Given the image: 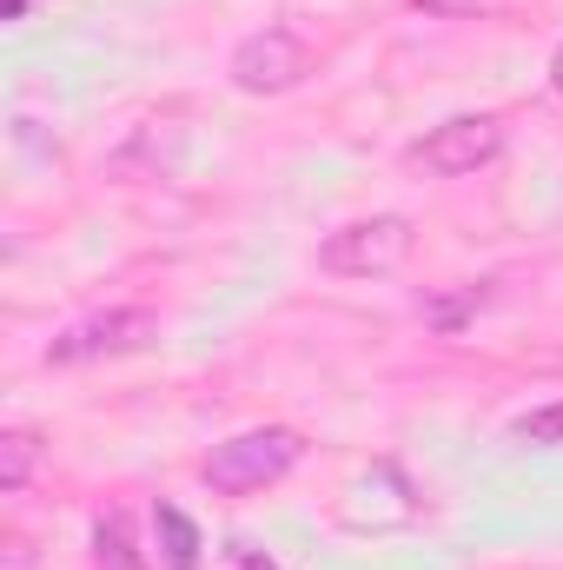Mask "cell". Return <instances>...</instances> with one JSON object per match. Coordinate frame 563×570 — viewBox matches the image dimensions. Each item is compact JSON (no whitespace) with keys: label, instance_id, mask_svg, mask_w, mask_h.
I'll return each instance as SVG.
<instances>
[{"label":"cell","instance_id":"cell-1","mask_svg":"<svg viewBox=\"0 0 563 570\" xmlns=\"http://www.w3.org/2000/svg\"><path fill=\"white\" fill-rule=\"evenodd\" d=\"M298 458H305V438L292 425H259V431H239V438L213 444V458L199 464V478H206L219 498H246V491L279 484Z\"/></svg>","mask_w":563,"mask_h":570},{"label":"cell","instance_id":"cell-2","mask_svg":"<svg viewBox=\"0 0 563 570\" xmlns=\"http://www.w3.org/2000/svg\"><path fill=\"white\" fill-rule=\"evenodd\" d=\"M412 246H418V233H412L405 213H372V219L338 226V233L318 246V266H325L332 279H385V273H398V266L412 259Z\"/></svg>","mask_w":563,"mask_h":570},{"label":"cell","instance_id":"cell-3","mask_svg":"<svg viewBox=\"0 0 563 570\" xmlns=\"http://www.w3.org/2000/svg\"><path fill=\"white\" fill-rule=\"evenodd\" d=\"M152 332H159V318H152V312H140V305H120V312H100V318H80V325H67V332L47 345V365L127 358V352L152 345Z\"/></svg>","mask_w":563,"mask_h":570},{"label":"cell","instance_id":"cell-4","mask_svg":"<svg viewBox=\"0 0 563 570\" xmlns=\"http://www.w3.org/2000/svg\"><path fill=\"white\" fill-rule=\"evenodd\" d=\"M305 73H312V47L298 33H285V27L246 33L233 47V87L239 94H292Z\"/></svg>","mask_w":563,"mask_h":570},{"label":"cell","instance_id":"cell-5","mask_svg":"<svg viewBox=\"0 0 563 570\" xmlns=\"http://www.w3.org/2000/svg\"><path fill=\"white\" fill-rule=\"evenodd\" d=\"M497 153H504V127H497L491 114H457V120L431 127V134L412 146V159H418L424 173H437V179H464V173L491 166Z\"/></svg>","mask_w":563,"mask_h":570},{"label":"cell","instance_id":"cell-6","mask_svg":"<svg viewBox=\"0 0 563 570\" xmlns=\"http://www.w3.org/2000/svg\"><path fill=\"white\" fill-rule=\"evenodd\" d=\"M152 531H159V558H166V570H199L206 558V544H199V524L179 511V504H152Z\"/></svg>","mask_w":563,"mask_h":570},{"label":"cell","instance_id":"cell-7","mask_svg":"<svg viewBox=\"0 0 563 570\" xmlns=\"http://www.w3.org/2000/svg\"><path fill=\"white\" fill-rule=\"evenodd\" d=\"M40 431H27V425H13V431H0V491L13 498V491H27V478H33V464H40Z\"/></svg>","mask_w":563,"mask_h":570},{"label":"cell","instance_id":"cell-8","mask_svg":"<svg viewBox=\"0 0 563 570\" xmlns=\"http://www.w3.org/2000/svg\"><path fill=\"white\" fill-rule=\"evenodd\" d=\"M93 570H140L134 531H127V518H120V511L93 524Z\"/></svg>","mask_w":563,"mask_h":570},{"label":"cell","instance_id":"cell-9","mask_svg":"<svg viewBox=\"0 0 563 570\" xmlns=\"http://www.w3.org/2000/svg\"><path fill=\"white\" fill-rule=\"evenodd\" d=\"M511 438H517V444H537V451L563 444V399H557V405H537V412H524V419L511 425Z\"/></svg>","mask_w":563,"mask_h":570},{"label":"cell","instance_id":"cell-10","mask_svg":"<svg viewBox=\"0 0 563 570\" xmlns=\"http://www.w3.org/2000/svg\"><path fill=\"white\" fill-rule=\"evenodd\" d=\"M484 298H491V292H484V285H464V292H457V298H431V305H424V318H431V325H444V332H451V325H457V318H464V312H477V305H484Z\"/></svg>","mask_w":563,"mask_h":570},{"label":"cell","instance_id":"cell-11","mask_svg":"<svg viewBox=\"0 0 563 570\" xmlns=\"http://www.w3.org/2000/svg\"><path fill=\"white\" fill-rule=\"evenodd\" d=\"M0 570H33V544H27V538H7V558H0Z\"/></svg>","mask_w":563,"mask_h":570},{"label":"cell","instance_id":"cell-12","mask_svg":"<svg viewBox=\"0 0 563 570\" xmlns=\"http://www.w3.org/2000/svg\"><path fill=\"white\" fill-rule=\"evenodd\" d=\"M233 564H239V570H279V564H273V558H259V551H246V544L233 551Z\"/></svg>","mask_w":563,"mask_h":570},{"label":"cell","instance_id":"cell-13","mask_svg":"<svg viewBox=\"0 0 563 570\" xmlns=\"http://www.w3.org/2000/svg\"><path fill=\"white\" fill-rule=\"evenodd\" d=\"M424 13H471V7H477V0H418Z\"/></svg>","mask_w":563,"mask_h":570},{"label":"cell","instance_id":"cell-14","mask_svg":"<svg viewBox=\"0 0 563 570\" xmlns=\"http://www.w3.org/2000/svg\"><path fill=\"white\" fill-rule=\"evenodd\" d=\"M551 87H557V94H563V47H557V53H551Z\"/></svg>","mask_w":563,"mask_h":570}]
</instances>
